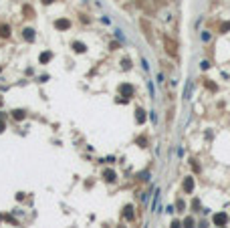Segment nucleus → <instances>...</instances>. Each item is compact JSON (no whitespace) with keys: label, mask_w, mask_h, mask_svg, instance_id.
<instances>
[{"label":"nucleus","mask_w":230,"mask_h":228,"mask_svg":"<svg viewBox=\"0 0 230 228\" xmlns=\"http://www.w3.org/2000/svg\"><path fill=\"white\" fill-rule=\"evenodd\" d=\"M166 50H168L172 57L178 55V45H176V41H172L170 37H166Z\"/></svg>","instance_id":"nucleus-1"},{"label":"nucleus","mask_w":230,"mask_h":228,"mask_svg":"<svg viewBox=\"0 0 230 228\" xmlns=\"http://www.w3.org/2000/svg\"><path fill=\"white\" fill-rule=\"evenodd\" d=\"M212 220H214V224H216V226H224V224L228 222V216H226L224 212H220V214H214V218H212Z\"/></svg>","instance_id":"nucleus-2"},{"label":"nucleus","mask_w":230,"mask_h":228,"mask_svg":"<svg viewBox=\"0 0 230 228\" xmlns=\"http://www.w3.org/2000/svg\"><path fill=\"white\" fill-rule=\"evenodd\" d=\"M119 91H121V95H123L125 99L133 97V87H131V85H127V83H123V85L119 87Z\"/></svg>","instance_id":"nucleus-3"},{"label":"nucleus","mask_w":230,"mask_h":228,"mask_svg":"<svg viewBox=\"0 0 230 228\" xmlns=\"http://www.w3.org/2000/svg\"><path fill=\"white\" fill-rule=\"evenodd\" d=\"M55 26H57L59 30H67V28H71V22H69L67 18H61V20L55 22Z\"/></svg>","instance_id":"nucleus-4"},{"label":"nucleus","mask_w":230,"mask_h":228,"mask_svg":"<svg viewBox=\"0 0 230 228\" xmlns=\"http://www.w3.org/2000/svg\"><path fill=\"white\" fill-rule=\"evenodd\" d=\"M12 117H14L16 121H22V119L26 117V113H24L22 109H14V111H12Z\"/></svg>","instance_id":"nucleus-5"},{"label":"nucleus","mask_w":230,"mask_h":228,"mask_svg":"<svg viewBox=\"0 0 230 228\" xmlns=\"http://www.w3.org/2000/svg\"><path fill=\"white\" fill-rule=\"evenodd\" d=\"M103 178H105L107 182H115V172H113V170H105V172H103Z\"/></svg>","instance_id":"nucleus-6"},{"label":"nucleus","mask_w":230,"mask_h":228,"mask_svg":"<svg viewBox=\"0 0 230 228\" xmlns=\"http://www.w3.org/2000/svg\"><path fill=\"white\" fill-rule=\"evenodd\" d=\"M184 190H186V192H192V190H194V180H192L190 176L184 180Z\"/></svg>","instance_id":"nucleus-7"},{"label":"nucleus","mask_w":230,"mask_h":228,"mask_svg":"<svg viewBox=\"0 0 230 228\" xmlns=\"http://www.w3.org/2000/svg\"><path fill=\"white\" fill-rule=\"evenodd\" d=\"M24 39H26L28 43H32V41H35V30H32V28H24Z\"/></svg>","instance_id":"nucleus-8"},{"label":"nucleus","mask_w":230,"mask_h":228,"mask_svg":"<svg viewBox=\"0 0 230 228\" xmlns=\"http://www.w3.org/2000/svg\"><path fill=\"white\" fill-rule=\"evenodd\" d=\"M8 35H10V26H8V24H0V37L6 39Z\"/></svg>","instance_id":"nucleus-9"},{"label":"nucleus","mask_w":230,"mask_h":228,"mask_svg":"<svg viewBox=\"0 0 230 228\" xmlns=\"http://www.w3.org/2000/svg\"><path fill=\"white\" fill-rule=\"evenodd\" d=\"M123 216H125L127 220H133V208H131V206H125V210H123Z\"/></svg>","instance_id":"nucleus-10"},{"label":"nucleus","mask_w":230,"mask_h":228,"mask_svg":"<svg viewBox=\"0 0 230 228\" xmlns=\"http://www.w3.org/2000/svg\"><path fill=\"white\" fill-rule=\"evenodd\" d=\"M135 119H137V123H143V121H145V111H143V109H137V111H135Z\"/></svg>","instance_id":"nucleus-11"},{"label":"nucleus","mask_w":230,"mask_h":228,"mask_svg":"<svg viewBox=\"0 0 230 228\" xmlns=\"http://www.w3.org/2000/svg\"><path fill=\"white\" fill-rule=\"evenodd\" d=\"M73 48H75L77 53H85V48H87V46L83 45V43H79V41H77V43H73Z\"/></svg>","instance_id":"nucleus-12"},{"label":"nucleus","mask_w":230,"mask_h":228,"mask_svg":"<svg viewBox=\"0 0 230 228\" xmlns=\"http://www.w3.org/2000/svg\"><path fill=\"white\" fill-rule=\"evenodd\" d=\"M39 59H41V63H48V61L52 59V53H43Z\"/></svg>","instance_id":"nucleus-13"},{"label":"nucleus","mask_w":230,"mask_h":228,"mask_svg":"<svg viewBox=\"0 0 230 228\" xmlns=\"http://www.w3.org/2000/svg\"><path fill=\"white\" fill-rule=\"evenodd\" d=\"M184 228H194V218H186L184 220Z\"/></svg>","instance_id":"nucleus-14"},{"label":"nucleus","mask_w":230,"mask_h":228,"mask_svg":"<svg viewBox=\"0 0 230 228\" xmlns=\"http://www.w3.org/2000/svg\"><path fill=\"white\" fill-rule=\"evenodd\" d=\"M200 39H202V43H208V41H210V32H206V30H204V32L200 35Z\"/></svg>","instance_id":"nucleus-15"},{"label":"nucleus","mask_w":230,"mask_h":228,"mask_svg":"<svg viewBox=\"0 0 230 228\" xmlns=\"http://www.w3.org/2000/svg\"><path fill=\"white\" fill-rule=\"evenodd\" d=\"M200 69H202V71L210 69V63H208V61H202V63H200Z\"/></svg>","instance_id":"nucleus-16"},{"label":"nucleus","mask_w":230,"mask_h":228,"mask_svg":"<svg viewBox=\"0 0 230 228\" xmlns=\"http://www.w3.org/2000/svg\"><path fill=\"white\" fill-rule=\"evenodd\" d=\"M220 30H222V32H228L230 30V22H224V24L220 26Z\"/></svg>","instance_id":"nucleus-17"},{"label":"nucleus","mask_w":230,"mask_h":228,"mask_svg":"<svg viewBox=\"0 0 230 228\" xmlns=\"http://www.w3.org/2000/svg\"><path fill=\"white\" fill-rule=\"evenodd\" d=\"M206 87H208V89H210V91H216V85H214V83H212V81H206Z\"/></svg>","instance_id":"nucleus-18"},{"label":"nucleus","mask_w":230,"mask_h":228,"mask_svg":"<svg viewBox=\"0 0 230 228\" xmlns=\"http://www.w3.org/2000/svg\"><path fill=\"white\" fill-rule=\"evenodd\" d=\"M190 91H192V85H188V87H186V91H184V97H186V99L190 97Z\"/></svg>","instance_id":"nucleus-19"},{"label":"nucleus","mask_w":230,"mask_h":228,"mask_svg":"<svg viewBox=\"0 0 230 228\" xmlns=\"http://www.w3.org/2000/svg\"><path fill=\"white\" fill-rule=\"evenodd\" d=\"M178 208H180V210H184V208H186V204L182 202V200H178Z\"/></svg>","instance_id":"nucleus-20"},{"label":"nucleus","mask_w":230,"mask_h":228,"mask_svg":"<svg viewBox=\"0 0 230 228\" xmlns=\"http://www.w3.org/2000/svg\"><path fill=\"white\" fill-rule=\"evenodd\" d=\"M180 226H182L180 222H172V226H170V228H180Z\"/></svg>","instance_id":"nucleus-21"},{"label":"nucleus","mask_w":230,"mask_h":228,"mask_svg":"<svg viewBox=\"0 0 230 228\" xmlns=\"http://www.w3.org/2000/svg\"><path fill=\"white\" fill-rule=\"evenodd\" d=\"M2 129H4V121L0 119V133H2Z\"/></svg>","instance_id":"nucleus-22"},{"label":"nucleus","mask_w":230,"mask_h":228,"mask_svg":"<svg viewBox=\"0 0 230 228\" xmlns=\"http://www.w3.org/2000/svg\"><path fill=\"white\" fill-rule=\"evenodd\" d=\"M43 2H45V4H50V2H52V0H43Z\"/></svg>","instance_id":"nucleus-23"},{"label":"nucleus","mask_w":230,"mask_h":228,"mask_svg":"<svg viewBox=\"0 0 230 228\" xmlns=\"http://www.w3.org/2000/svg\"><path fill=\"white\" fill-rule=\"evenodd\" d=\"M119 228H123V226H119Z\"/></svg>","instance_id":"nucleus-24"}]
</instances>
